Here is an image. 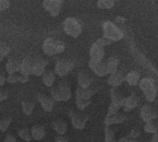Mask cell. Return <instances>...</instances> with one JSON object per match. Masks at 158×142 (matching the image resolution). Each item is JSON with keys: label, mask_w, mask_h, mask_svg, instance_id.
I'll return each instance as SVG.
<instances>
[{"label": "cell", "mask_w": 158, "mask_h": 142, "mask_svg": "<svg viewBox=\"0 0 158 142\" xmlns=\"http://www.w3.org/2000/svg\"><path fill=\"white\" fill-rule=\"evenodd\" d=\"M51 97L56 102H67L71 98L70 85L66 80L59 81L56 85L53 86L50 91Z\"/></svg>", "instance_id": "1"}, {"label": "cell", "mask_w": 158, "mask_h": 142, "mask_svg": "<svg viewBox=\"0 0 158 142\" xmlns=\"http://www.w3.org/2000/svg\"><path fill=\"white\" fill-rule=\"evenodd\" d=\"M111 43L112 42L109 39L104 36L99 38L95 43H93L90 49V60L94 62H101L105 56V47Z\"/></svg>", "instance_id": "2"}, {"label": "cell", "mask_w": 158, "mask_h": 142, "mask_svg": "<svg viewBox=\"0 0 158 142\" xmlns=\"http://www.w3.org/2000/svg\"><path fill=\"white\" fill-rule=\"evenodd\" d=\"M103 32L104 37L109 39L112 43L119 42L123 39L124 33L118 24L111 20H106L103 23Z\"/></svg>", "instance_id": "3"}, {"label": "cell", "mask_w": 158, "mask_h": 142, "mask_svg": "<svg viewBox=\"0 0 158 142\" xmlns=\"http://www.w3.org/2000/svg\"><path fill=\"white\" fill-rule=\"evenodd\" d=\"M140 90L143 92L146 101L152 103L156 100L157 94V88L154 79L152 78H143L139 83Z\"/></svg>", "instance_id": "4"}, {"label": "cell", "mask_w": 158, "mask_h": 142, "mask_svg": "<svg viewBox=\"0 0 158 142\" xmlns=\"http://www.w3.org/2000/svg\"><path fill=\"white\" fill-rule=\"evenodd\" d=\"M94 93V91L92 89H83L80 86L76 89V105L79 110L82 111L88 107L92 102V97Z\"/></svg>", "instance_id": "5"}, {"label": "cell", "mask_w": 158, "mask_h": 142, "mask_svg": "<svg viewBox=\"0 0 158 142\" xmlns=\"http://www.w3.org/2000/svg\"><path fill=\"white\" fill-rule=\"evenodd\" d=\"M65 48L66 45L63 42L54 38H47L43 43V51L46 55L49 56L62 54L65 51Z\"/></svg>", "instance_id": "6"}, {"label": "cell", "mask_w": 158, "mask_h": 142, "mask_svg": "<svg viewBox=\"0 0 158 142\" xmlns=\"http://www.w3.org/2000/svg\"><path fill=\"white\" fill-rule=\"evenodd\" d=\"M63 30L67 35H69L72 38H78L82 31V27H81V23L76 18L69 17L64 20Z\"/></svg>", "instance_id": "7"}, {"label": "cell", "mask_w": 158, "mask_h": 142, "mask_svg": "<svg viewBox=\"0 0 158 142\" xmlns=\"http://www.w3.org/2000/svg\"><path fill=\"white\" fill-rule=\"evenodd\" d=\"M74 63L69 59H60L56 62L55 66V73L58 77H65L67 76L74 67Z\"/></svg>", "instance_id": "8"}, {"label": "cell", "mask_w": 158, "mask_h": 142, "mask_svg": "<svg viewBox=\"0 0 158 142\" xmlns=\"http://www.w3.org/2000/svg\"><path fill=\"white\" fill-rule=\"evenodd\" d=\"M69 117L72 127L78 130H83L86 127L87 121L89 120V116L87 115L75 112H69Z\"/></svg>", "instance_id": "9"}, {"label": "cell", "mask_w": 158, "mask_h": 142, "mask_svg": "<svg viewBox=\"0 0 158 142\" xmlns=\"http://www.w3.org/2000/svg\"><path fill=\"white\" fill-rule=\"evenodd\" d=\"M62 6H63V0H44L43 1L44 8L52 17H56L59 15Z\"/></svg>", "instance_id": "10"}, {"label": "cell", "mask_w": 158, "mask_h": 142, "mask_svg": "<svg viewBox=\"0 0 158 142\" xmlns=\"http://www.w3.org/2000/svg\"><path fill=\"white\" fill-rule=\"evenodd\" d=\"M140 116H141V118L146 123V122L153 121V120L156 119L157 118V112L154 108V106H152L151 104H144L141 108Z\"/></svg>", "instance_id": "11"}, {"label": "cell", "mask_w": 158, "mask_h": 142, "mask_svg": "<svg viewBox=\"0 0 158 142\" xmlns=\"http://www.w3.org/2000/svg\"><path fill=\"white\" fill-rule=\"evenodd\" d=\"M89 67L94 71L95 75L98 77H106L109 74L106 63L101 61V62H94V61H89Z\"/></svg>", "instance_id": "12"}, {"label": "cell", "mask_w": 158, "mask_h": 142, "mask_svg": "<svg viewBox=\"0 0 158 142\" xmlns=\"http://www.w3.org/2000/svg\"><path fill=\"white\" fill-rule=\"evenodd\" d=\"M139 102H140V98L135 93H131L130 96L125 97L123 101V104H122V108L124 112L129 113L134 108H136L139 104Z\"/></svg>", "instance_id": "13"}, {"label": "cell", "mask_w": 158, "mask_h": 142, "mask_svg": "<svg viewBox=\"0 0 158 142\" xmlns=\"http://www.w3.org/2000/svg\"><path fill=\"white\" fill-rule=\"evenodd\" d=\"M124 81H126V75L123 71L118 70L117 72L110 74L109 78L107 79V83L112 88H117L120 86Z\"/></svg>", "instance_id": "14"}, {"label": "cell", "mask_w": 158, "mask_h": 142, "mask_svg": "<svg viewBox=\"0 0 158 142\" xmlns=\"http://www.w3.org/2000/svg\"><path fill=\"white\" fill-rule=\"evenodd\" d=\"M36 58L32 57V56H26L22 61H21V67H20V74L26 75V76H30L32 74V69H33V66L35 63Z\"/></svg>", "instance_id": "15"}, {"label": "cell", "mask_w": 158, "mask_h": 142, "mask_svg": "<svg viewBox=\"0 0 158 142\" xmlns=\"http://www.w3.org/2000/svg\"><path fill=\"white\" fill-rule=\"evenodd\" d=\"M37 98H38V101H39L40 104L42 105L44 111L52 112V110L54 108V103L56 102L52 97H50L46 94H44V93H39Z\"/></svg>", "instance_id": "16"}, {"label": "cell", "mask_w": 158, "mask_h": 142, "mask_svg": "<svg viewBox=\"0 0 158 142\" xmlns=\"http://www.w3.org/2000/svg\"><path fill=\"white\" fill-rule=\"evenodd\" d=\"M126 119H127V116L124 114L118 113L117 115H113V116H108L107 115L104 123H105L106 127H111L113 125L122 124Z\"/></svg>", "instance_id": "17"}, {"label": "cell", "mask_w": 158, "mask_h": 142, "mask_svg": "<svg viewBox=\"0 0 158 142\" xmlns=\"http://www.w3.org/2000/svg\"><path fill=\"white\" fill-rule=\"evenodd\" d=\"M20 67L21 62L17 58H9L6 63L5 68L7 74H17L18 72H20Z\"/></svg>", "instance_id": "18"}, {"label": "cell", "mask_w": 158, "mask_h": 142, "mask_svg": "<svg viewBox=\"0 0 158 142\" xmlns=\"http://www.w3.org/2000/svg\"><path fill=\"white\" fill-rule=\"evenodd\" d=\"M47 66V61L44 58H36L33 69H32V75L36 77H41L45 72V67Z\"/></svg>", "instance_id": "19"}, {"label": "cell", "mask_w": 158, "mask_h": 142, "mask_svg": "<svg viewBox=\"0 0 158 142\" xmlns=\"http://www.w3.org/2000/svg\"><path fill=\"white\" fill-rule=\"evenodd\" d=\"M78 85L83 89H89L93 83V79L84 71H80L77 77Z\"/></svg>", "instance_id": "20"}, {"label": "cell", "mask_w": 158, "mask_h": 142, "mask_svg": "<svg viewBox=\"0 0 158 142\" xmlns=\"http://www.w3.org/2000/svg\"><path fill=\"white\" fill-rule=\"evenodd\" d=\"M53 129L58 135H65L68 131V125L63 119H56L53 122Z\"/></svg>", "instance_id": "21"}, {"label": "cell", "mask_w": 158, "mask_h": 142, "mask_svg": "<svg viewBox=\"0 0 158 142\" xmlns=\"http://www.w3.org/2000/svg\"><path fill=\"white\" fill-rule=\"evenodd\" d=\"M56 73L52 70H46L42 76V81L46 87H53L56 81Z\"/></svg>", "instance_id": "22"}, {"label": "cell", "mask_w": 158, "mask_h": 142, "mask_svg": "<svg viewBox=\"0 0 158 142\" xmlns=\"http://www.w3.org/2000/svg\"><path fill=\"white\" fill-rule=\"evenodd\" d=\"M126 81L130 86H136L141 81V75L135 70H131L126 74Z\"/></svg>", "instance_id": "23"}, {"label": "cell", "mask_w": 158, "mask_h": 142, "mask_svg": "<svg viewBox=\"0 0 158 142\" xmlns=\"http://www.w3.org/2000/svg\"><path fill=\"white\" fill-rule=\"evenodd\" d=\"M31 137L35 140H42L45 136V129L41 125H35L31 129Z\"/></svg>", "instance_id": "24"}, {"label": "cell", "mask_w": 158, "mask_h": 142, "mask_svg": "<svg viewBox=\"0 0 158 142\" xmlns=\"http://www.w3.org/2000/svg\"><path fill=\"white\" fill-rule=\"evenodd\" d=\"M106 66H107V69L110 74H113L115 72L118 71V65H119V60L115 57V56H110L107 60H106Z\"/></svg>", "instance_id": "25"}, {"label": "cell", "mask_w": 158, "mask_h": 142, "mask_svg": "<svg viewBox=\"0 0 158 142\" xmlns=\"http://www.w3.org/2000/svg\"><path fill=\"white\" fill-rule=\"evenodd\" d=\"M110 98H111V102L112 103H115L118 105H120L122 107V104H123V101H124V98L121 93L116 89V88H112L110 90Z\"/></svg>", "instance_id": "26"}, {"label": "cell", "mask_w": 158, "mask_h": 142, "mask_svg": "<svg viewBox=\"0 0 158 142\" xmlns=\"http://www.w3.org/2000/svg\"><path fill=\"white\" fill-rule=\"evenodd\" d=\"M105 142H117L115 129L111 127L105 128Z\"/></svg>", "instance_id": "27"}, {"label": "cell", "mask_w": 158, "mask_h": 142, "mask_svg": "<svg viewBox=\"0 0 158 142\" xmlns=\"http://www.w3.org/2000/svg\"><path fill=\"white\" fill-rule=\"evenodd\" d=\"M21 107H22V112L26 116H31L33 112L35 104L33 102H31V101H23L21 103Z\"/></svg>", "instance_id": "28"}, {"label": "cell", "mask_w": 158, "mask_h": 142, "mask_svg": "<svg viewBox=\"0 0 158 142\" xmlns=\"http://www.w3.org/2000/svg\"><path fill=\"white\" fill-rule=\"evenodd\" d=\"M143 130L146 132V133H152V134H156L157 133L158 131V124L155 121H149V122H146L144 127H143Z\"/></svg>", "instance_id": "29"}, {"label": "cell", "mask_w": 158, "mask_h": 142, "mask_svg": "<svg viewBox=\"0 0 158 142\" xmlns=\"http://www.w3.org/2000/svg\"><path fill=\"white\" fill-rule=\"evenodd\" d=\"M18 135H19V137L21 140H23L24 141L26 142H30L31 140V139H32L31 131H30L28 128H20V129L18 131Z\"/></svg>", "instance_id": "30"}, {"label": "cell", "mask_w": 158, "mask_h": 142, "mask_svg": "<svg viewBox=\"0 0 158 142\" xmlns=\"http://www.w3.org/2000/svg\"><path fill=\"white\" fill-rule=\"evenodd\" d=\"M114 0H98L96 3V6L101 9H110L114 6Z\"/></svg>", "instance_id": "31"}, {"label": "cell", "mask_w": 158, "mask_h": 142, "mask_svg": "<svg viewBox=\"0 0 158 142\" xmlns=\"http://www.w3.org/2000/svg\"><path fill=\"white\" fill-rule=\"evenodd\" d=\"M10 52V48L9 46L5 43V42H1L0 43V60L2 61Z\"/></svg>", "instance_id": "32"}, {"label": "cell", "mask_w": 158, "mask_h": 142, "mask_svg": "<svg viewBox=\"0 0 158 142\" xmlns=\"http://www.w3.org/2000/svg\"><path fill=\"white\" fill-rule=\"evenodd\" d=\"M11 122H12V120H11L10 117H5V118L1 119V121H0V130H1L2 133H5L7 130V128H9Z\"/></svg>", "instance_id": "33"}, {"label": "cell", "mask_w": 158, "mask_h": 142, "mask_svg": "<svg viewBox=\"0 0 158 142\" xmlns=\"http://www.w3.org/2000/svg\"><path fill=\"white\" fill-rule=\"evenodd\" d=\"M120 107H121L120 105H118V104H117V103H112V102H111V103H110V105H109V107H108L107 115H108V116L117 115V114L118 113V111H119Z\"/></svg>", "instance_id": "34"}, {"label": "cell", "mask_w": 158, "mask_h": 142, "mask_svg": "<svg viewBox=\"0 0 158 142\" xmlns=\"http://www.w3.org/2000/svg\"><path fill=\"white\" fill-rule=\"evenodd\" d=\"M6 82H8L9 84H15V83L19 82V75L8 74V76L6 77Z\"/></svg>", "instance_id": "35"}, {"label": "cell", "mask_w": 158, "mask_h": 142, "mask_svg": "<svg viewBox=\"0 0 158 142\" xmlns=\"http://www.w3.org/2000/svg\"><path fill=\"white\" fill-rule=\"evenodd\" d=\"M140 135H141V132H140V129L139 128H133L131 130V132H130V137L132 139V140H137L139 137H140Z\"/></svg>", "instance_id": "36"}, {"label": "cell", "mask_w": 158, "mask_h": 142, "mask_svg": "<svg viewBox=\"0 0 158 142\" xmlns=\"http://www.w3.org/2000/svg\"><path fill=\"white\" fill-rule=\"evenodd\" d=\"M10 6V3L8 0H0V11L4 12L6 11Z\"/></svg>", "instance_id": "37"}, {"label": "cell", "mask_w": 158, "mask_h": 142, "mask_svg": "<svg viewBox=\"0 0 158 142\" xmlns=\"http://www.w3.org/2000/svg\"><path fill=\"white\" fill-rule=\"evenodd\" d=\"M8 97V91L6 89H1L0 90V101L3 102Z\"/></svg>", "instance_id": "38"}, {"label": "cell", "mask_w": 158, "mask_h": 142, "mask_svg": "<svg viewBox=\"0 0 158 142\" xmlns=\"http://www.w3.org/2000/svg\"><path fill=\"white\" fill-rule=\"evenodd\" d=\"M29 79H30V76H26L23 74L19 75V82L20 83H26L29 81Z\"/></svg>", "instance_id": "39"}, {"label": "cell", "mask_w": 158, "mask_h": 142, "mask_svg": "<svg viewBox=\"0 0 158 142\" xmlns=\"http://www.w3.org/2000/svg\"><path fill=\"white\" fill-rule=\"evenodd\" d=\"M55 142H69V140L64 135H58L57 137H56Z\"/></svg>", "instance_id": "40"}, {"label": "cell", "mask_w": 158, "mask_h": 142, "mask_svg": "<svg viewBox=\"0 0 158 142\" xmlns=\"http://www.w3.org/2000/svg\"><path fill=\"white\" fill-rule=\"evenodd\" d=\"M126 22V18L124 17H121V16H118V17H116L115 18V23L118 24V25H122Z\"/></svg>", "instance_id": "41"}, {"label": "cell", "mask_w": 158, "mask_h": 142, "mask_svg": "<svg viewBox=\"0 0 158 142\" xmlns=\"http://www.w3.org/2000/svg\"><path fill=\"white\" fill-rule=\"evenodd\" d=\"M3 142H18V140H16V138L13 135H7V136H6Z\"/></svg>", "instance_id": "42"}, {"label": "cell", "mask_w": 158, "mask_h": 142, "mask_svg": "<svg viewBox=\"0 0 158 142\" xmlns=\"http://www.w3.org/2000/svg\"><path fill=\"white\" fill-rule=\"evenodd\" d=\"M132 141V139L130 137V136H123V137H121L119 140H118V142H131Z\"/></svg>", "instance_id": "43"}, {"label": "cell", "mask_w": 158, "mask_h": 142, "mask_svg": "<svg viewBox=\"0 0 158 142\" xmlns=\"http://www.w3.org/2000/svg\"><path fill=\"white\" fill-rule=\"evenodd\" d=\"M6 81V78L4 76V74L0 75V86H4Z\"/></svg>", "instance_id": "44"}, {"label": "cell", "mask_w": 158, "mask_h": 142, "mask_svg": "<svg viewBox=\"0 0 158 142\" xmlns=\"http://www.w3.org/2000/svg\"><path fill=\"white\" fill-rule=\"evenodd\" d=\"M151 142H158V132L154 134V136L151 139Z\"/></svg>", "instance_id": "45"}, {"label": "cell", "mask_w": 158, "mask_h": 142, "mask_svg": "<svg viewBox=\"0 0 158 142\" xmlns=\"http://www.w3.org/2000/svg\"><path fill=\"white\" fill-rule=\"evenodd\" d=\"M131 142H140V141H138V140H132V141Z\"/></svg>", "instance_id": "46"}, {"label": "cell", "mask_w": 158, "mask_h": 142, "mask_svg": "<svg viewBox=\"0 0 158 142\" xmlns=\"http://www.w3.org/2000/svg\"><path fill=\"white\" fill-rule=\"evenodd\" d=\"M114 1H115V2H116V1H119V0H114Z\"/></svg>", "instance_id": "47"}, {"label": "cell", "mask_w": 158, "mask_h": 142, "mask_svg": "<svg viewBox=\"0 0 158 142\" xmlns=\"http://www.w3.org/2000/svg\"><path fill=\"white\" fill-rule=\"evenodd\" d=\"M153 1H154V0H153Z\"/></svg>", "instance_id": "48"}]
</instances>
